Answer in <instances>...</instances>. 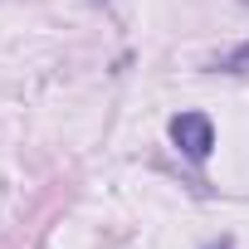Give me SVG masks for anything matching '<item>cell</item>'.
<instances>
[{
	"label": "cell",
	"mask_w": 249,
	"mask_h": 249,
	"mask_svg": "<svg viewBox=\"0 0 249 249\" xmlns=\"http://www.w3.org/2000/svg\"><path fill=\"white\" fill-rule=\"evenodd\" d=\"M166 132H171V147L186 157V161H205L215 152V122L205 112H176L166 122Z\"/></svg>",
	"instance_id": "cell-1"
},
{
	"label": "cell",
	"mask_w": 249,
	"mask_h": 249,
	"mask_svg": "<svg viewBox=\"0 0 249 249\" xmlns=\"http://www.w3.org/2000/svg\"><path fill=\"white\" fill-rule=\"evenodd\" d=\"M210 69H215V73H249V39L234 44V49H225V54H215Z\"/></svg>",
	"instance_id": "cell-2"
},
{
	"label": "cell",
	"mask_w": 249,
	"mask_h": 249,
	"mask_svg": "<svg viewBox=\"0 0 249 249\" xmlns=\"http://www.w3.org/2000/svg\"><path fill=\"white\" fill-rule=\"evenodd\" d=\"M244 5H249V0H244Z\"/></svg>",
	"instance_id": "cell-3"
}]
</instances>
